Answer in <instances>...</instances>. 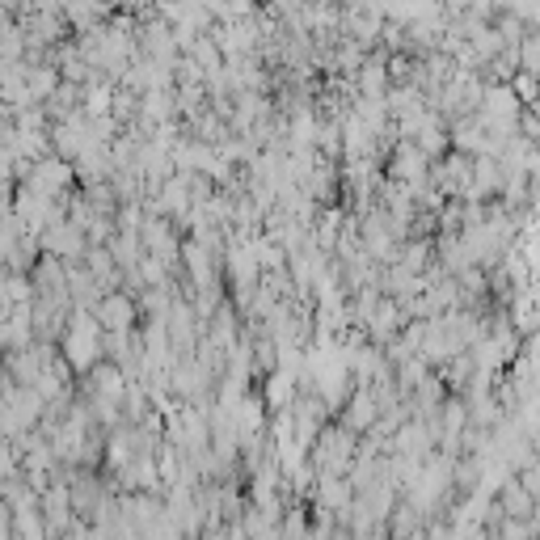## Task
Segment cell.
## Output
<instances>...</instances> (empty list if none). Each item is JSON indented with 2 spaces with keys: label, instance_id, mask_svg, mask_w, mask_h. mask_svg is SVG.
Returning a JSON list of instances; mask_svg holds the SVG:
<instances>
[{
  "label": "cell",
  "instance_id": "obj_2",
  "mask_svg": "<svg viewBox=\"0 0 540 540\" xmlns=\"http://www.w3.org/2000/svg\"><path fill=\"white\" fill-rule=\"evenodd\" d=\"M477 5V0H443V9H448L452 17H460V13H469Z\"/></svg>",
  "mask_w": 540,
  "mask_h": 540
},
{
  "label": "cell",
  "instance_id": "obj_1",
  "mask_svg": "<svg viewBox=\"0 0 540 540\" xmlns=\"http://www.w3.org/2000/svg\"><path fill=\"white\" fill-rule=\"evenodd\" d=\"M384 81H389V68H384V55H376V60H368L359 68V89L368 93V98H376V93L384 89Z\"/></svg>",
  "mask_w": 540,
  "mask_h": 540
}]
</instances>
